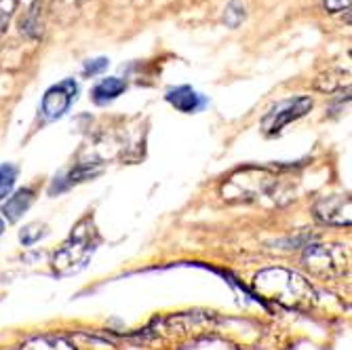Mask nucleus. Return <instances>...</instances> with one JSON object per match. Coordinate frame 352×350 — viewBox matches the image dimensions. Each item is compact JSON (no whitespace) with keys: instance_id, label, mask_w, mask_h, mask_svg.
<instances>
[{"instance_id":"1","label":"nucleus","mask_w":352,"mask_h":350,"mask_svg":"<svg viewBox=\"0 0 352 350\" xmlns=\"http://www.w3.org/2000/svg\"><path fill=\"white\" fill-rule=\"evenodd\" d=\"M255 292H258L262 298L276 302L285 308L292 310H310L316 302V294L312 289V285L285 268H268L262 270L253 281Z\"/></svg>"},{"instance_id":"2","label":"nucleus","mask_w":352,"mask_h":350,"mask_svg":"<svg viewBox=\"0 0 352 350\" xmlns=\"http://www.w3.org/2000/svg\"><path fill=\"white\" fill-rule=\"evenodd\" d=\"M100 245V234L95 230L93 217H82L72 228V234L53 256V270L59 276H70L87 266Z\"/></svg>"},{"instance_id":"3","label":"nucleus","mask_w":352,"mask_h":350,"mask_svg":"<svg viewBox=\"0 0 352 350\" xmlns=\"http://www.w3.org/2000/svg\"><path fill=\"white\" fill-rule=\"evenodd\" d=\"M348 249L342 245H312L304 253V266L314 274L323 278L342 276L348 270Z\"/></svg>"},{"instance_id":"4","label":"nucleus","mask_w":352,"mask_h":350,"mask_svg":"<svg viewBox=\"0 0 352 350\" xmlns=\"http://www.w3.org/2000/svg\"><path fill=\"white\" fill-rule=\"evenodd\" d=\"M312 110V100L310 98H292V100H283L276 106L268 110V114L262 118V131L266 135H276L289 122L302 118Z\"/></svg>"},{"instance_id":"5","label":"nucleus","mask_w":352,"mask_h":350,"mask_svg":"<svg viewBox=\"0 0 352 350\" xmlns=\"http://www.w3.org/2000/svg\"><path fill=\"white\" fill-rule=\"evenodd\" d=\"M78 93V85L74 83V78H66L57 85H53L43 98L41 104V112L47 120H57L66 114L72 106V102L76 100Z\"/></svg>"},{"instance_id":"6","label":"nucleus","mask_w":352,"mask_h":350,"mask_svg":"<svg viewBox=\"0 0 352 350\" xmlns=\"http://www.w3.org/2000/svg\"><path fill=\"white\" fill-rule=\"evenodd\" d=\"M350 197L348 195H333L325 197L314 205V215L331 226H350Z\"/></svg>"},{"instance_id":"7","label":"nucleus","mask_w":352,"mask_h":350,"mask_svg":"<svg viewBox=\"0 0 352 350\" xmlns=\"http://www.w3.org/2000/svg\"><path fill=\"white\" fill-rule=\"evenodd\" d=\"M165 100L175 106L179 112L184 114H195V112H201L205 106H207V100L203 98L201 93H197L192 87L188 85H182V87H173L167 91Z\"/></svg>"},{"instance_id":"8","label":"nucleus","mask_w":352,"mask_h":350,"mask_svg":"<svg viewBox=\"0 0 352 350\" xmlns=\"http://www.w3.org/2000/svg\"><path fill=\"white\" fill-rule=\"evenodd\" d=\"M126 89L124 80L122 78H116V76H108V78H102L98 85L93 87L91 91V98L95 104L100 106H106L110 102H114L118 95H122V91Z\"/></svg>"},{"instance_id":"9","label":"nucleus","mask_w":352,"mask_h":350,"mask_svg":"<svg viewBox=\"0 0 352 350\" xmlns=\"http://www.w3.org/2000/svg\"><path fill=\"white\" fill-rule=\"evenodd\" d=\"M34 201V190L32 188H23V190H17V193L3 205V215L9 219V221H17L32 205Z\"/></svg>"},{"instance_id":"10","label":"nucleus","mask_w":352,"mask_h":350,"mask_svg":"<svg viewBox=\"0 0 352 350\" xmlns=\"http://www.w3.org/2000/svg\"><path fill=\"white\" fill-rule=\"evenodd\" d=\"M41 3H34L30 7V11L21 17L19 21V32L28 39H41L43 30H45V21H43V13H41Z\"/></svg>"},{"instance_id":"11","label":"nucleus","mask_w":352,"mask_h":350,"mask_svg":"<svg viewBox=\"0 0 352 350\" xmlns=\"http://www.w3.org/2000/svg\"><path fill=\"white\" fill-rule=\"evenodd\" d=\"M19 350H78V348L63 336H38L28 340Z\"/></svg>"},{"instance_id":"12","label":"nucleus","mask_w":352,"mask_h":350,"mask_svg":"<svg viewBox=\"0 0 352 350\" xmlns=\"http://www.w3.org/2000/svg\"><path fill=\"white\" fill-rule=\"evenodd\" d=\"M15 179H17V169L9 163L0 165V201H3L15 186Z\"/></svg>"},{"instance_id":"13","label":"nucleus","mask_w":352,"mask_h":350,"mask_svg":"<svg viewBox=\"0 0 352 350\" xmlns=\"http://www.w3.org/2000/svg\"><path fill=\"white\" fill-rule=\"evenodd\" d=\"M108 68V59L106 57H98V59H89L85 61V66H82V74L85 76H95V74H100Z\"/></svg>"},{"instance_id":"14","label":"nucleus","mask_w":352,"mask_h":350,"mask_svg":"<svg viewBox=\"0 0 352 350\" xmlns=\"http://www.w3.org/2000/svg\"><path fill=\"white\" fill-rule=\"evenodd\" d=\"M43 234H45V230H43L41 224H30V226H25V228L21 230L19 239H21L23 245H32V243H36Z\"/></svg>"},{"instance_id":"15","label":"nucleus","mask_w":352,"mask_h":350,"mask_svg":"<svg viewBox=\"0 0 352 350\" xmlns=\"http://www.w3.org/2000/svg\"><path fill=\"white\" fill-rule=\"evenodd\" d=\"M232 15H236V17H234V23H236V25L245 19V7L241 5V0H232V3L226 7V13H223V21L228 23V21L232 19Z\"/></svg>"},{"instance_id":"16","label":"nucleus","mask_w":352,"mask_h":350,"mask_svg":"<svg viewBox=\"0 0 352 350\" xmlns=\"http://www.w3.org/2000/svg\"><path fill=\"white\" fill-rule=\"evenodd\" d=\"M323 3H325V9L329 13L348 11V7H350V0H323Z\"/></svg>"},{"instance_id":"17","label":"nucleus","mask_w":352,"mask_h":350,"mask_svg":"<svg viewBox=\"0 0 352 350\" xmlns=\"http://www.w3.org/2000/svg\"><path fill=\"white\" fill-rule=\"evenodd\" d=\"M19 0H0V19H9Z\"/></svg>"},{"instance_id":"18","label":"nucleus","mask_w":352,"mask_h":350,"mask_svg":"<svg viewBox=\"0 0 352 350\" xmlns=\"http://www.w3.org/2000/svg\"><path fill=\"white\" fill-rule=\"evenodd\" d=\"M5 28H7V19H0V36H3Z\"/></svg>"},{"instance_id":"19","label":"nucleus","mask_w":352,"mask_h":350,"mask_svg":"<svg viewBox=\"0 0 352 350\" xmlns=\"http://www.w3.org/2000/svg\"><path fill=\"white\" fill-rule=\"evenodd\" d=\"M3 230H5V221L0 219V234H3Z\"/></svg>"}]
</instances>
